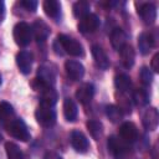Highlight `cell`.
Wrapping results in <instances>:
<instances>
[{
	"instance_id": "cell-13",
	"label": "cell",
	"mask_w": 159,
	"mask_h": 159,
	"mask_svg": "<svg viewBox=\"0 0 159 159\" xmlns=\"http://www.w3.org/2000/svg\"><path fill=\"white\" fill-rule=\"evenodd\" d=\"M93 94H94V87L92 83H83L76 91V98L82 104L89 103L93 98Z\"/></svg>"
},
{
	"instance_id": "cell-36",
	"label": "cell",
	"mask_w": 159,
	"mask_h": 159,
	"mask_svg": "<svg viewBox=\"0 0 159 159\" xmlns=\"http://www.w3.org/2000/svg\"><path fill=\"white\" fill-rule=\"evenodd\" d=\"M21 159H29V158H25V157H24V158H22V157H21Z\"/></svg>"
},
{
	"instance_id": "cell-33",
	"label": "cell",
	"mask_w": 159,
	"mask_h": 159,
	"mask_svg": "<svg viewBox=\"0 0 159 159\" xmlns=\"http://www.w3.org/2000/svg\"><path fill=\"white\" fill-rule=\"evenodd\" d=\"M150 66H152V70H153L154 72H159V52H157V53L153 56Z\"/></svg>"
},
{
	"instance_id": "cell-16",
	"label": "cell",
	"mask_w": 159,
	"mask_h": 159,
	"mask_svg": "<svg viewBox=\"0 0 159 159\" xmlns=\"http://www.w3.org/2000/svg\"><path fill=\"white\" fill-rule=\"evenodd\" d=\"M92 56L93 60L96 62V65L102 68V70H107L109 67V58L106 55V52L103 51V48L98 45H93L92 46Z\"/></svg>"
},
{
	"instance_id": "cell-29",
	"label": "cell",
	"mask_w": 159,
	"mask_h": 159,
	"mask_svg": "<svg viewBox=\"0 0 159 159\" xmlns=\"http://www.w3.org/2000/svg\"><path fill=\"white\" fill-rule=\"evenodd\" d=\"M14 116V108L10 103L7 102H0V120H11Z\"/></svg>"
},
{
	"instance_id": "cell-34",
	"label": "cell",
	"mask_w": 159,
	"mask_h": 159,
	"mask_svg": "<svg viewBox=\"0 0 159 159\" xmlns=\"http://www.w3.org/2000/svg\"><path fill=\"white\" fill-rule=\"evenodd\" d=\"M43 159H62V158L58 154L53 153V152H48V153H46V155H45Z\"/></svg>"
},
{
	"instance_id": "cell-21",
	"label": "cell",
	"mask_w": 159,
	"mask_h": 159,
	"mask_svg": "<svg viewBox=\"0 0 159 159\" xmlns=\"http://www.w3.org/2000/svg\"><path fill=\"white\" fill-rule=\"evenodd\" d=\"M125 40H127V35L120 27H117V29H114L112 31V34H111V43L116 50L119 51L125 45Z\"/></svg>"
},
{
	"instance_id": "cell-24",
	"label": "cell",
	"mask_w": 159,
	"mask_h": 159,
	"mask_svg": "<svg viewBox=\"0 0 159 159\" xmlns=\"http://www.w3.org/2000/svg\"><path fill=\"white\" fill-rule=\"evenodd\" d=\"M114 86H116V88L119 92L123 93V92H127L130 88L132 81H130V78L127 75H118L114 78Z\"/></svg>"
},
{
	"instance_id": "cell-37",
	"label": "cell",
	"mask_w": 159,
	"mask_h": 159,
	"mask_svg": "<svg viewBox=\"0 0 159 159\" xmlns=\"http://www.w3.org/2000/svg\"><path fill=\"white\" fill-rule=\"evenodd\" d=\"M0 86H1V76H0Z\"/></svg>"
},
{
	"instance_id": "cell-32",
	"label": "cell",
	"mask_w": 159,
	"mask_h": 159,
	"mask_svg": "<svg viewBox=\"0 0 159 159\" xmlns=\"http://www.w3.org/2000/svg\"><path fill=\"white\" fill-rule=\"evenodd\" d=\"M26 10H29V11H36V9H37V5H39V2L36 1V0H22L21 2H20Z\"/></svg>"
},
{
	"instance_id": "cell-31",
	"label": "cell",
	"mask_w": 159,
	"mask_h": 159,
	"mask_svg": "<svg viewBox=\"0 0 159 159\" xmlns=\"http://www.w3.org/2000/svg\"><path fill=\"white\" fill-rule=\"evenodd\" d=\"M139 76H140V80L144 84H150L153 81V73L150 72V70L148 67H142Z\"/></svg>"
},
{
	"instance_id": "cell-20",
	"label": "cell",
	"mask_w": 159,
	"mask_h": 159,
	"mask_svg": "<svg viewBox=\"0 0 159 159\" xmlns=\"http://www.w3.org/2000/svg\"><path fill=\"white\" fill-rule=\"evenodd\" d=\"M153 46H154V39L150 34L143 32L138 36V47H139L140 53H143V55L149 53V51L153 48Z\"/></svg>"
},
{
	"instance_id": "cell-5",
	"label": "cell",
	"mask_w": 159,
	"mask_h": 159,
	"mask_svg": "<svg viewBox=\"0 0 159 159\" xmlns=\"http://www.w3.org/2000/svg\"><path fill=\"white\" fill-rule=\"evenodd\" d=\"M108 149L116 157V159H127L129 157V148L123 140H118L116 137L108 138Z\"/></svg>"
},
{
	"instance_id": "cell-10",
	"label": "cell",
	"mask_w": 159,
	"mask_h": 159,
	"mask_svg": "<svg viewBox=\"0 0 159 159\" xmlns=\"http://www.w3.org/2000/svg\"><path fill=\"white\" fill-rule=\"evenodd\" d=\"M71 144L75 148V150H77L80 153H84L89 148V143H88L87 137L80 130H73L71 133Z\"/></svg>"
},
{
	"instance_id": "cell-27",
	"label": "cell",
	"mask_w": 159,
	"mask_h": 159,
	"mask_svg": "<svg viewBox=\"0 0 159 159\" xmlns=\"http://www.w3.org/2000/svg\"><path fill=\"white\" fill-rule=\"evenodd\" d=\"M5 150H6L9 159H21V157H22V153H21L19 145L12 142L5 143Z\"/></svg>"
},
{
	"instance_id": "cell-11",
	"label": "cell",
	"mask_w": 159,
	"mask_h": 159,
	"mask_svg": "<svg viewBox=\"0 0 159 159\" xmlns=\"http://www.w3.org/2000/svg\"><path fill=\"white\" fill-rule=\"evenodd\" d=\"M16 65L21 73H30L32 67V55L29 51H20L16 55Z\"/></svg>"
},
{
	"instance_id": "cell-8",
	"label": "cell",
	"mask_w": 159,
	"mask_h": 159,
	"mask_svg": "<svg viewBox=\"0 0 159 159\" xmlns=\"http://www.w3.org/2000/svg\"><path fill=\"white\" fill-rule=\"evenodd\" d=\"M65 70H66L67 76L72 81H78L84 75V67H83V65L81 62L76 61V60H68V61H66Z\"/></svg>"
},
{
	"instance_id": "cell-6",
	"label": "cell",
	"mask_w": 159,
	"mask_h": 159,
	"mask_svg": "<svg viewBox=\"0 0 159 159\" xmlns=\"http://www.w3.org/2000/svg\"><path fill=\"white\" fill-rule=\"evenodd\" d=\"M35 117L42 127H52L56 123V112L48 107L39 106L35 112Z\"/></svg>"
},
{
	"instance_id": "cell-18",
	"label": "cell",
	"mask_w": 159,
	"mask_h": 159,
	"mask_svg": "<svg viewBox=\"0 0 159 159\" xmlns=\"http://www.w3.org/2000/svg\"><path fill=\"white\" fill-rule=\"evenodd\" d=\"M42 6H43L45 14L48 17L55 19V20H57L60 17V15H61V4H60V1H57V0H46V1H43Z\"/></svg>"
},
{
	"instance_id": "cell-26",
	"label": "cell",
	"mask_w": 159,
	"mask_h": 159,
	"mask_svg": "<svg viewBox=\"0 0 159 159\" xmlns=\"http://www.w3.org/2000/svg\"><path fill=\"white\" fill-rule=\"evenodd\" d=\"M106 114L109 118V120L113 122V123L119 122L122 119V117H123L122 111L117 106H114V104H109V106L106 107Z\"/></svg>"
},
{
	"instance_id": "cell-30",
	"label": "cell",
	"mask_w": 159,
	"mask_h": 159,
	"mask_svg": "<svg viewBox=\"0 0 159 159\" xmlns=\"http://www.w3.org/2000/svg\"><path fill=\"white\" fill-rule=\"evenodd\" d=\"M117 101H118V108L122 111V113L123 112H125V113H130V102H129V99L124 96V94H122V92L119 93V96L117 94Z\"/></svg>"
},
{
	"instance_id": "cell-1",
	"label": "cell",
	"mask_w": 159,
	"mask_h": 159,
	"mask_svg": "<svg viewBox=\"0 0 159 159\" xmlns=\"http://www.w3.org/2000/svg\"><path fill=\"white\" fill-rule=\"evenodd\" d=\"M32 86L35 87L36 91L41 92V98H40L41 99V104L40 106L52 108L56 104V102H57V92L53 89V87L45 86L41 82H39L36 78H35V82L32 83Z\"/></svg>"
},
{
	"instance_id": "cell-23",
	"label": "cell",
	"mask_w": 159,
	"mask_h": 159,
	"mask_svg": "<svg viewBox=\"0 0 159 159\" xmlns=\"http://www.w3.org/2000/svg\"><path fill=\"white\" fill-rule=\"evenodd\" d=\"M89 9H91L89 2L83 1V0L77 1V2L73 4V15H75L76 17H78V19H82V17H84L86 15L89 14Z\"/></svg>"
},
{
	"instance_id": "cell-4",
	"label": "cell",
	"mask_w": 159,
	"mask_h": 159,
	"mask_svg": "<svg viewBox=\"0 0 159 159\" xmlns=\"http://www.w3.org/2000/svg\"><path fill=\"white\" fill-rule=\"evenodd\" d=\"M57 41L61 45L62 50H65V52H67L68 55L76 56V57L83 56V47L77 40H75L67 35H58Z\"/></svg>"
},
{
	"instance_id": "cell-15",
	"label": "cell",
	"mask_w": 159,
	"mask_h": 159,
	"mask_svg": "<svg viewBox=\"0 0 159 159\" xmlns=\"http://www.w3.org/2000/svg\"><path fill=\"white\" fill-rule=\"evenodd\" d=\"M31 31H32V35L35 36V39L39 42L40 41H45L48 37V35H50V27H48V25L45 21H42L41 19H37L32 24Z\"/></svg>"
},
{
	"instance_id": "cell-7",
	"label": "cell",
	"mask_w": 159,
	"mask_h": 159,
	"mask_svg": "<svg viewBox=\"0 0 159 159\" xmlns=\"http://www.w3.org/2000/svg\"><path fill=\"white\" fill-rule=\"evenodd\" d=\"M98 26H99V19L96 14H92V12L82 17L78 22V30L82 34H91L96 31Z\"/></svg>"
},
{
	"instance_id": "cell-17",
	"label": "cell",
	"mask_w": 159,
	"mask_h": 159,
	"mask_svg": "<svg viewBox=\"0 0 159 159\" xmlns=\"http://www.w3.org/2000/svg\"><path fill=\"white\" fill-rule=\"evenodd\" d=\"M36 80L39 82H41L42 84H45V86L53 87L56 77H55V73H53V71L51 68H48L46 66H40L39 70H37V77H36Z\"/></svg>"
},
{
	"instance_id": "cell-2",
	"label": "cell",
	"mask_w": 159,
	"mask_h": 159,
	"mask_svg": "<svg viewBox=\"0 0 159 159\" xmlns=\"http://www.w3.org/2000/svg\"><path fill=\"white\" fill-rule=\"evenodd\" d=\"M32 39V31L29 24L20 21L14 26V40L20 47L30 45Z\"/></svg>"
},
{
	"instance_id": "cell-35",
	"label": "cell",
	"mask_w": 159,
	"mask_h": 159,
	"mask_svg": "<svg viewBox=\"0 0 159 159\" xmlns=\"http://www.w3.org/2000/svg\"><path fill=\"white\" fill-rule=\"evenodd\" d=\"M4 16H5V4H4V1L0 0V24L2 22Z\"/></svg>"
},
{
	"instance_id": "cell-14",
	"label": "cell",
	"mask_w": 159,
	"mask_h": 159,
	"mask_svg": "<svg viewBox=\"0 0 159 159\" xmlns=\"http://www.w3.org/2000/svg\"><path fill=\"white\" fill-rule=\"evenodd\" d=\"M138 14H139V16L142 17V20L145 24L150 25V24H154L155 20H157V7H155V5H153L150 2L143 4L139 7Z\"/></svg>"
},
{
	"instance_id": "cell-28",
	"label": "cell",
	"mask_w": 159,
	"mask_h": 159,
	"mask_svg": "<svg viewBox=\"0 0 159 159\" xmlns=\"http://www.w3.org/2000/svg\"><path fill=\"white\" fill-rule=\"evenodd\" d=\"M87 129H88V132H89V134L92 135V138H94V139H98L99 137H101V134H102V123L101 122H98V120H88L87 122Z\"/></svg>"
},
{
	"instance_id": "cell-19",
	"label": "cell",
	"mask_w": 159,
	"mask_h": 159,
	"mask_svg": "<svg viewBox=\"0 0 159 159\" xmlns=\"http://www.w3.org/2000/svg\"><path fill=\"white\" fill-rule=\"evenodd\" d=\"M119 53H120V60H122L123 66L127 68H130L134 65V60H135V52H134L133 47L130 45L125 43L119 50Z\"/></svg>"
},
{
	"instance_id": "cell-12",
	"label": "cell",
	"mask_w": 159,
	"mask_h": 159,
	"mask_svg": "<svg viewBox=\"0 0 159 159\" xmlns=\"http://www.w3.org/2000/svg\"><path fill=\"white\" fill-rule=\"evenodd\" d=\"M143 125L147 130H155L159 123V113L155 108H148L143 114Z\"/></svg>"
},
{
	"instance_id": "cell-25",
	"label": "cell",
	"mask_w": 159,
	"mask_h": 159,
	"mask_svg": "<svg viewBox=\"0 0 159 159\" xmlns=\"http://www.w3.org/2000/svg\"><path fill=\"white\" fill-rule=\"evenodd\" d=\"M133 99L138 106H145L149 102V93L145 88H137L133 93Z\"/></svg>"
},
{
	"instance_id": "cell-22",
	"label": "cell",
	"mask_w": 159,
	"mask_h": 159,
	"mask_svg": "<svg viewBox=\"0 0 159 159\" xmlns=\"http://www.w3.org/2000/svg\"><path fill=\"white\" fill-rule=\"evenodd\" d=\"M77 106L73 102V99L71 98H65L63 101V116L66 118V120L68 122H73L77 118Z\"/></svg>"
},
{
	"instance_id": "cell-3",
	"label": "cell",
	"mask_w": 159,
	"mask_h": 159,
	"mask_svg": "<svg viewBox=\"0 0 159 159\" xmlns=\"http://www.w3.org/2000/svg\"><path fill=\"white\" fill-rule=\"evenodd\" d=\"M6 129L11 137L21 142H27L30 139V132L22 119H11L10 123L6 124Z\"/></svg>"
},
{
	"instance_id": "cell-9",
	"label": "cell",
	"mask_w": 159,
	"mask_h": 159,
	"mask_svg": "<svg viewBox=\"0 0 159 159\" xmlns=\"http://www.w3.org/2000/svg\"><path fill=\"white\" fill-rule=\"evenodd\" d=\"M119 135L123 142L132 143L138 138V129L134 123L132 122H124L119 127Z\"/></svg>"
}]
</instances>
